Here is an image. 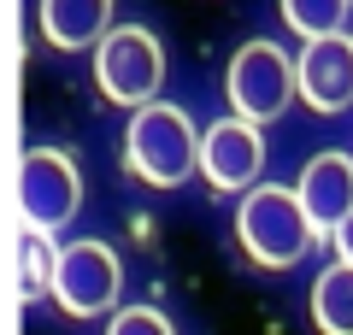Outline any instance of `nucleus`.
<instances>
[{
    "label": "nucleus",
    "instance_id": "nucleus-11",
    "mask_svg": "<svg viewBox=\"0 0 353 335\" xmlns=\"http://www.w3.org/2000/svg\"><path fill=\"white\" fill-rule=\"evenodd\" d=\"M312 323L318 335H353V265L336 259L312 283Z\"/></svg>",
    "mask_w": 353,
    "mask_h": 335
},
{
    "label": "nucleus",
    "instance_id": "nucleus-4",
    "mask_svg": "<svg viewBox=\"0 0 353 335\" xmlns=\"http://www.w3.org/2000/svg\"><path fill=\"white\" fill-rule=\"evenodd\" d=\"M94 83L112 106H148L159 100V83H165V48L153 30L141 24H118L112 36L94 48Z\"/></svg>",
    "mask_w": 353,
    "mask_h": 335
},
{
    "label": "nucleus",
    "instance_id": "nucleus-12",
    "mask_svg": "<svg viewBox=\"0 0 353 335\" xmlns=\"http://www.w3.org/2000/svg\"><path fill=\"white\" fill-rule=\"evenodd\" d=\"M53 271H59V247L48 230H18V300H41L53 294Z\"/></svg>",
    "mask_w": 353,
    "mask_h": 335
},
{
    "label": "nucleus",
    "instance_id": "nucleus-15",
    "mask_svg": "<svg viewBox=\"0 0 353 335\" xmlns=\"http://www.w3.org/2000/svg\"><path fill=\"white\" fill-rule=\"evenodd\" d=\"M330 241H336V253H341V259H347V265H353V218H347V223H341V230H336V236H330Z\"/></svg>",
    "mask_w": 353,
    "mask_h": 335
},
{
    "label": "nucleus",
    "instance_id": "nucleus-2",
    "mask_svg": "<svg viewBox=\"0 0 353 335\" xmlns=\"http://www.w3.org/2000/svg\"><path fill=\"white\" fill-rule=\"evenodd\" d=\"M124 165L148 188H183L201 171V136H194L189 112L171 106V100L136 106L130 112V130H124Z\"/></svg>",
    "mask_w": 353,
    "mask_h": 335
},
{
    "label": "nucleus",
    "instance_id": "nucleus-8",
    "mask_svg": "<svg viewBox=\"0 0 353 335\" xmlns=\"http://www.w3.org/2000/svg\"><path fill=\"white\" fill-rule=\"evenodd\" d=\"M301 100L312 112L353 106V36H318L301 48Z\"/></svg>",
    "mask_w": 353,
    "mask_h": 335
},
{
    "label": "nucleus",
    "instance_id": "nucleus-5",
    "mask_svg": "<svg viewBox=\"0 0 353 335\" xmlns=\"http://www.w3.org/2000/svg\"><path fill=\"white\" fill-rule=\"evenodd\" d=\"M83 206V176H77V159L59 148H24L18 159V218L30 230H65Z\"/></svg>",
    "mask_w": 353,
    "mask_h": 335
},
{
    "label": "nucleus",
    "instance_id": "nucleus-3",
    "mask_svg": "<svg viewBox=\"0 0 353 335\" xmlns=\"http://www.w3.org/2000/svg\"><path fill=\"white\" fill-rule=\"evenodd\" d=\"M294 94H301V59H289L277 41H248V48H236V59L224 71V100H230L236 118L271 124V118H283V106Z\"/></svg>",
    "mask_w": 353,
    "mask_h": 335
},
{
    "label": "nucleus",
    "instance_id": "nucleus-13",
    "mask_svg": "<svg viewBox=\"0 0 353 335\" xmlns=\"http://www.w3.org/2000/svg\"><path fill=\"white\" fill-rule=\"evenodd\" d=\"M277 6H283V24L306 41L341 36V24H347V0H277Z\"/></svg>",
    "mask_w": 353,
    "mask_h": 335
},
{
    "label": "nucleus",
    "instance_id": "nucleus-1",
    "mask_svg": "<svg viewBox=\"0 0 353 335\" xmlns=\"http://www.w3.org/2000/svg\"><path fill=\"white\" fill-rule=\"evenodd\" d=\"M236 236H241V247H248L253 265L289 271V265H301L306 247L318 241V223H312V212L301 206V188L259 183V188H248L241 206H236Z\"/></svg>",
    "mask_w": 353,
    "mask_h": 335
},
{
    "label": "nucleus",
    "instance_id": "nucleus-10",
    "mask_svg": "<svg viewBox=\"0 0 353 335\" xmlns=\"http://www.w3.org/2000/svg\"><path fill=\"white\" fill-rule=\"evenodd\" d=\"M36 18H41L48 48L59 53L101 48L112 36V0H36Z\"/></svg>",
    "mask_w": 353,
    "mask_h": 335
},
{
    "label": "nucleus",
    "instance_id": "nucleus-14",
    "mask_svg": "<svg viewBox=\"0 0 353 335\" xmlns=\"http://www.w3.org/2000/svg\"><path fill=\"white\" fill-rule=\"evenodd\" d=\"M106 335H176V329L159 306H124V312H112Z\"/></svg>",
    "mask_w": 353,
    "mask_h": 335
},
{
    "label": "nucleus",
    "instance_id": "nucleus-6",
    "mask_svg": "<svg viewBox=\"0 0 353 335\" xmlns=\"http://www.w3.org/2000/svg\"><path fill=\"white\" fill-rule=\"evenodd\" d=\"M124 288V265L106 241H71L59 247V271H53V300L65 318H101L118 306Z\"/></svg>",
    "mask_w": 353,
    "mask_h": 335
},
{
    "label": "nucleus",
    "instance_id": "nucleus-7",
    "mask_svg": "<svg viewBox=\"0 0 353 335\" xmlns=\"http://www.w3.org/2000/svg\"><path fill=\"white\" fill-rule=\"evenodd\" d=\"M259 171H265V136H259V124L253 118H218L212 130L201 136V176L218 188V194H248L253 183H259Z\"/></svg>",
    "mask_w": 353,
    "mask_h": 335
},
{
    "label": "nucleus",
    "instance_id": "nucleus-9",
    "mask_svg": "<svg viewBox=\"0 0 353 335\" xmlns=\"http://www.w3.org/2000/svg\"><path fill=\"white\" fill-rule=\"evenodd\" d=\"M294 188H301V206L312 212V223L330 230V236L353 218V159L347 153H318V159H306V171H301Z\"/></svg>",
    "mask_w": 353,
    "mask_h": 335
}]
</instances>
